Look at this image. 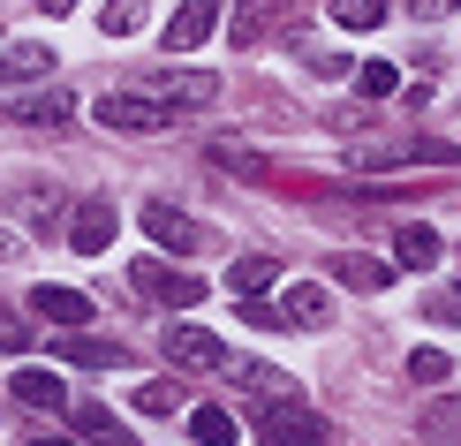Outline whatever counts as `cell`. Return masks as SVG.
<instances>
[{"mask_svg": "<svg viewBox=\"0 0 461 446\" xmlns=\"http://www.w3.org/2000/svg\"><path fill=\"white\" fill-rule=\"evenodd\" d=\"M144 235L167 250V258H197L204 242H212V227L204 220H189L182 205H167V197H144Z\"/></svg>", "mask_w": 461, "mask_h": 446, "instance_id": "1", "label": "cell"}, {"mask_svg": "<svg viewBox=\"0 0 461 446\" xmlns=\"http://www.w3.org/2000/svg\"><path fill=\"white\" fill-rule=\"evenodd\" d=\"M144 99L167 106V114L212 106V99H220V76H212V68H159V76H144Z\"/></svg>", "mask_w": 461, "mask_h": 446, "instance_id": "2", "label": "cell"}, {"mask_svg": "<svg viewBox=\"0 0 461 446\" xmlns=\"http://www.w3.org/2000/svg\"><path fill=\"white\" fill-rule=\"evenodd\" d=\"M129 287H137V303H167V310L204 303V280H197V273H175V265H159V258H137Z\"/></svg>", "mask_w": 461, "mask_h": 446, "instance_id": "3", "label": "cell"}, {"mask_svg": "<svg viewBox=\"0 0 461 446\" xmlns=\"http://www.w3.org/2000/svg\"><path fill=\"white\" fill-rule=\"evenodd\" d=\"M159 348L182 363V371H235V356L220 348V333H212V325H189V318H175Z\"/></svg>", "mask_w": 461, "mask_h": 446, "instance_id": "4", "label": "cell"}, {"mask_svg": "<svg viewBox=\"0 0 461 446\" xmlns=\"http://www.w3.org/2000/svg\"><path fill=\"white\" fill-rule=\"evenodd\" d=\"M461 151L438 144V137H393V144H363L356 167H454Z\"/></svg>", "mask_w": 461, "mask_h": 446, "instance_id": "5", "label": "cell"}, {"mask_svg": "<svg viewBox=\"0 0 461 446\" xmlns=\"http://www.w3.org/2000/svg\"><path fill=\"white\" fill-rule=\"evenodd\" d=\"M91 114H99L106 129H122V137H137V129L151 137V129H167V122H175V114H167V106H151L144 91H106V99L91 106Z\"/></svg>", "mask_w": 461, "mask_h": 446, "instance_id": "6", "label": "cell"}, {"mask_svg": "<svg viewBox=\"0 0 461 446\" xmlns=\"http://www.w3.org/2000/svg\"><path fill=\"white\" fill-rule=\"evenodd\" d=\"M258 446H333V439H325V423L303 416V409H273V416L258 409Z\"/></svg>", "mask_w": 461, "mask_h": 446, "instance_id": "7", "label": "cell"}, {"mask_svg": "<svg viewBox=\"0 0 461 446\" xmlns=\"http://www.w3.org/2000/svg\"><path fill=\"white\" fill-rule=\"evenodd\" d=\"M61 416H68V432L76 439H99V446H129V423L106 409V401H61Z\"/></svg>", "mask_w": 461, "mask_h": 446, "instance_id": "8", "label": "cell"}, {"mask_svg": "<svg viewBox=\"0 0 461 446\" xmlns=\"http://www.w3.org/2000/svg\"><path fill=\"white\" fill-rule=\"evenodd\" d=\"M68 242L84 250V258H99V250L113 242V205L106 197H84V205L68 212Z\"/></svg>", "mask_w": 461, "mask_h": 446, "instance_id": "9", "label": "cell"}, {"mask_svg": "<svg viewBox=\"0 0 461 446\" xmlns=\"http://www.w3.org/2000/svg\"><path fill=\"white\" fill-rule=\"evenodd\" d=\"M325 273H333L340 287H356V296H378V287H393V265H386V258H363V250H340Z\"/></svg>", "mask_w": 461, "mask_h": 446, "instance_id": "10", "label": "cell"}, {"mask_svg": "<svg viewBox=\"0 0 461 446\" xmlns=\"http://www.w3.org/2000/svg\"><path fill=\"white\" fill-rule=\"evenodd\" d=\"M220 31V0H182L175 8V23H167V46L189 53V46H204V38Z\"/></svg>", "mask_w": 461, "mask_h": 446, "instance_id": "11", "label": "cell"}, {"mask_svg": "<svg viewBox=\"0 0 461 446\" xmlns=\"http://www.w3.org/2000/svg\"><path fill=\"white\" fill-rule=\"evenodd\" d=\"M8 394H15V409H61V378L53 371H38V363H15V378H8Z\"/></svg>", "mask_w": 461, "mask_h": 446, "instance_id": "12", "label": "cell"}, {"mask_svg": "<svg viewBox=\"0 0 461 446\" xmlns=\"http://www.w3.org/2000/svg\"><path fill=\"white\" fill-rule=\"evenodd\" d=\"M287 23V0H242L235 8V46H265Z\"/></svg>", "mask_w": 461, "mask_h": 446, "instance_id": "13", "label": "cell"}, {"mask_svg": "<svg viewBox=\"0 0 461 446\" xmlns=\"http://www.w3.org/2000/svg\"><path fill=\"white\" fill-rule=\"evenodd\" d=\"M235 378L249 386V394H265V401H280V409H295L303 401V386L280 371V363H235Z\"/></svg>", "mask_w": 461, "mask_h": 446, "instance_id": "14", "label": "cell"}, {"mask_svg": "<svg viewBox=\"0 0 461 446\" xmlns=\"http://www.w3.org/2000/svg\"><path fill=\"white\" fill-rule=\"evenodd\" d=\"M227 287H235L242 303H258V287H280V258L249 250V258H235V265H227Z\"/></svg>", "mask_w": 461, "mask_h": 446, "instance_id": "15", "label": "cell"}, {"mask_svg": "<svg viewBox=\"0 0 461 446\" xmlns=\"http://www.w3.org/2000/svg\"><path fill=\"white\" fill-rule=\"evenodd\" d=\"M280 318H287V325H325V318H333V296H325L318 280H295V287L280 296Z\"/></svg>", "mask_w": 461, "mask_h": 446, "instance_id": "16", "label": "cell"}, {"mask_svg": "<svg viewBox=\"0 0 461 446\" xmlns=\"http://www.w3.org/2000/svg\"><path fill=\"white\" fill-rule=\"evenodd\" d=\"M38 76H53V46H8L0 53V91L38 84Z\"/></svg>", "mask_w": 461, "mask_h": 446, "instance_id": "17", "label": "cell"}, {"mask_svg": "<svg viewBox=\"0 0 461 446\" xmlns=\"http://www.w3.org/2000/svg\"><path fill=\"white\" fill-rule=\"evenodd\" d=\"M61 363H84V371H122L129 348H122V341H84V333H68V341H61Z\"/></svg>", "mask_w": 461, "mask_h": 446, "instance_id": "18", "label": "cell"}, {"mask_svg": "<svg viewBox=\"0 0 461 446\" xmlns=\"http://www.w3.org/2000/svg\"><path fill=\"white\" fill-rule=\"evenodd\" d=\"M38 318H53V325H91V296H84V287H38Z\"/></svg>", "mask_w": 461, "mask_h": 446, "instance_id": "19", "label": "cell"}, {"mask_svg": "<svg viewBox=\"0 0 461 446\" xmlns=\"http://www.w3.org/2000/svg\"><path fill=\"white\" fill-rule=\"evenodd\" d=\"M76 114V91H31L23 106H15V122H31V129H61Z\"/></svg>", "mask_w": 461, "mask_h": 446, "instance_id": "20", "label": "cell"}, {"mask_svg": "<svg viewBox=\"0 0 461 446\" xmlns=\"http://www.w3.org/2000/svg\"><path fill=\"white\" fill-rule=\"evenodd\" d=\"M393 265H409V273L438 265V235L431 227H393Z\"/></svg>", "mask_w": 461, "mask_h": 446, "instance_id": "21", "label": "cell"}, {"mask_svg": "<svg viewBox=\"0 0 461 446\" xmlns=\"http://www.w3.org/2000/svg\"><path fill=\"white\" fill-rule=\"evenodd\" d=\"M189 439H197V446H235L242 423L227 416V409H189Z\"/></svg>", "mask_w": 461, "mask_h": 446, "instance_id": "22", "label": "cell"}, {"mask_svg": "<svg viewBox=\"0 0 461 446\" xmlns=\"http://www.w3.org/2000/svg\"><path fill=\"white\" fill-rule=\"evenodd\" d=\"M356 91H363L371 106L393 99V91H401V68H393V61H363V68H356Z\"/></svg>", "mask_w": 461, "mask_h": 446, "instance_id": "23", "label": "cell"}, {"mask_svg": "<svg viewBox=\"0 0 461 446\" xmlns=\"http://www.w3.org/2000/svg\"><path fill=\"white\" fill-rule=\"evenodd\" d=\"M333 23L340 31H378L386 23V0H333Z\"/></svg>", "mask_w": 461, "mask_h": 446, "instance_id": "24", "label": "cell"}, {"mask_svg": "<svg viewBox=\"0 0 461 446\" xmlns=\"http://www.w3.org/2000/svg\"><path fill=\"white\" fill-rule=\"evenodd\" d=\"M409 378H416V386L454 378V356H447V348H416V356H409Z\"/></svg>", "mask_w": 461, "mask_h": 446, "instance_id": "25", "label": "cell"}, {"mask_svg": "<svg viewBox=\"0 0 461 446\" xmlns=\"http://www.w3.org/2000/svg\"><path fill=\"white\" fill-rule=\"evenodd\" d=\"M137 409H144V416H175V409H182V386H167V378L137 386Z\"/></svg>", "mask_w": 461, "mask_h": 446, "instance_id": "26", "label": "cell"}, {"mask_svg": "<svg viewBox=\"0 0 461 446\" xmlns=\"http://www.w3.org/2000/svg\"><path fill=\"white\" fill-rule=\"evenodd\" d=\"M137 23H144V0H106L99 8V31H113V38H129Z\"/></svg>", "mask_w": 461, "mask_h": 446, "instance_id": "27", "label": "cell"}, {"mask_svg": "<svg viewBox=\"0 0 461 446\" xmlns=\"http://www.w3.org/2000/svg\"><path fill=\"white\" fill-rule=\"evenodd\" d=\"M424 439H461V409L454 401H438V409L424 416Z\"/></svg>", "mask_w": 461, "mask_h": 446, "instance_id": "28", "label": "cell"}, {"mask_svg": "<svg viewBox=\"0 0 461 446\" xmlns=\"http://www.w3.org/2000/svg\"><path fill=\"white\" fill-rule=\"evenodd\" d=\"M0 348H8V356H23V318H15L8 303H0Z\"/></svg>", "mask_w": 461, "mask_h": 446, "instance_id": "29", "label": "cell"}, {"mask_svg": "<svg viewBox=\"0 0 461 446\" xmlns=\"http://www.w3.org/2000/svg\"><path fill=\"white\" fill-rule=\"evenodd\" d=\"M38 8H46V15H68V8H76V0H38Z\"/></svg>", "mask_w": 461, "mask_h": 446, "instance_id": "30", "label": "cell"}, {"mask_svg": "<svg viewBox=\"0 0 461 446\" xmlns=\"http://www.w3.org/2000/svg\"><path fill=\"white\" fill-rule=\"evenodd\" d=\"M0 258H15V235H8V227H0Z\"/></svg>", "mask_w": 461, "mask_h": 446, "instance_id": "31", "label": "cell"}, {"mask_svg": "<svg viewBox=\"0 0 461 446\" xmlns=\"http://www.w3.org/2000/svg\"><path fill=\"white\" fill-rule=\"evenodd\" d=\"M23 446H68V439H23Z\"/></svg>", "mask_w": 461, "mask_h": 446, "instance_id": "32", "label": "cell"}]
</instances>
